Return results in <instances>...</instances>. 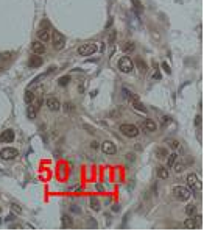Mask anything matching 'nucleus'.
<instances>
[{"mask_svg": "<svg viewBox=\"0 0 204 231\" xmlns=\"http://www.w3.org/2000/svg\"><path fill=\"white\" fill-rule=\"evenodd\" d=\"M63 227L64 228H72L73 227V220H72L70 216H64L63 217Z\"/></svg>", "mask_w": 204, "mask_h": 231, "instance_id": "412c9836", "label": "nucleus"}, {"mask_svg": "<svg viewBox=\"0 0 204 231\" xmlns=\"http://www.w3.org/2000/svg\"><path fill=\"white\" fill-rule=\"evenodd\" d=\"M38 38L41 42H48L50 41V30L48 28H39L38 30Z\"/></svg>", "mask_w": 204, "mask_h": 231, "instance_id": "4468645a", "label": "nucleus"}, {"mask_svg": "<svg viewBox=\"0 0 204 231\" xmlns=\"http://www.w3.org/2000/svg\"><path fill=\"white\" fill-rule=\"evenodd\" d=\"M173 167H175V172H176V173H181L182 170L185 169V166H184V164H182V162H178V161L175 162V166H173Z\"/></svg>", "mask_w": 204, "mask_h": 231, "instance_id": "cd10ccee", "label": "nucleus"}, {"mask_svg": "<svg viewBox=\"0 0 204 231\" xmlns=\"http://www.w3.org/2000/svg\"><path fill=\"white\" fill-rule=\"evenodd\" d=\"M162 69L165 70V74H168V75L171 74V69H170V66L167 64V63H162Z\"/></svg>", "mask_w": 204, "mask_h": 231, "instance_id": "2f4dec72", "label": "nucleus"}, {"mask_svg": "<svg viewBox=\"0 0 204 231\" xmlns=\"http://www.w3.org/2000/svg\"><path fill=\"white\" fill-rule=\"evenodd\" d=\"M144 128L148 133H154V131L157 130V125H156V122H154L153 119H146L145 122H144Z\"/></svg>", "mask_w": 204, "mask_h": 231, "instance_id": "dca6fc26", "label": "nucleus"}, {"mask_svg": "<svg viewBox=\"0 0 204 231\" xmlns=\"http://www.w3.org/2000/svg\"><path fill=\"white\" fill-rule=\"evenodd\" d=\"M17 156H19V151H17L16 148H13V147H7V148L0 150V158L5 159V161H11Z\"/></svg>", "mask_w": 204, "mask_h": 231, "instance_id": "20e7f679", "label": "nucleus"}, {"mask_svg": "<svg viewBox=\"0 0 204 231\" xmlns=\"http://www.w3.org/2000/svg\"><path fill=\"white\" fill-rule=\"evenodd\" d=\"M84 128L87 130V131L90 133V135H94V133H95V131H94V128H92V126H89V125H84Z\"/></svg>", "mask_w": 204, "mask_h": 231, "instance_id": "4c0bfd02", "label": "nucleus"}, {"mask_svg": "<svg viewBox=\"0 0 204 231\" xmlns=\"http://www.w3.org/2000/svg\"><path fill=\"white\" fill-rule=\"evenodd\" d=\"M184 227L185 228H193V220H192V219H187V220L184 222Z\"/></svg>", "mask_w": 204, "mask_h": 231, "instance_id": "7c9ffc66", "label": "nucleus"}, {"mask_svg": "<svg viewBox=\"0 0 204 231\" xmlns=\"http://www.w3.org/2000/svg\"><path fill=\"white\" fill-rule=\"evenodd\" d=\"M131 2H133V5H134V8L136 10H142V5H140V2H139V0H131Z\"/></svg>", "mask_w": 204, "mask_h": 231, "instance_id": "473e14b6", "label": "nucleus"}, {"mask_svg": "<svg viewBox=\"0 0 204 231\" xmlns=\"http://www.w3.org/2000/svg\"><path fill=\"white\" fill-rule=\"evenodd\" d=\"M36 116H38V106L33 105V103H28V106H27V117L30 120H34Z\"/></svg>", "mask_w": 204, "mask_h": 231, "instance_id": "2eb2a0df", "label": "nucleus"}, {"mask_svg": "<svg viewBox=\"0 0 204 231\" xmlns=\"http://www.w3.org/2000/svg\"><path fill=\"white\" fill-rule=\"evenodd\" d=\"M156 156L159 158V159H164V158L168 156V150H167L165 147H159V148H156Z\"/></svg>", "mask_w": 204, "mask_h": 231, "instance_id": "6ab92c4d", "label": "nucleus"}, {"mask_svg": "<svg viewBox=\"0 0 204 231\" xmlns=\"http://www.w3.org/2000/svg\"><path fill=\"white\" fill-rule=\"evenodd\" d=\"M11 220H16V216H14V214H9V216L7 217V222H11Z\"/></svg>", "mask_w": 204, "mask_h": 231, "instance_id": "58836bf2", "label": "nucleus"}, {"mask_svg": "<svg viewBox=\"0 0 204 231\" xmlns=\"http://www.w3.org/2000/svg\"><path fill=\"white\" fill-rule=\"evenodd\" d=\"M58 83H59V86H67V84L70 83V77H69V75H66V77H61L59 80H58Z\"/></svg>", "mask_w": 204, "mask_h": 231, "instance_id": "a878e982", "label": "nucleus"}, {"mask_svg": "<svg viewBox=\"0 0 204 231\" xmlns=\"http://www.w3.org/2000/svg\"><path fill=\"white\" fill-rule=\"evenodd\" d=\"M187 183H189V186L192 187V189H195V191H198L201 187L200 181H198V177H196L195 173H189L187 175Z\"/></svg>", "mask_w": 204, "mask_h": 231, "instance_id": "f8f14e48", "label": "nucleus"}, {"mask_svg": "<svg viewBox=\"0 0 204 231\" xmlns=\"http://www.w3.org/2000/svg\"><path fill=\"white\" fill-rule=\"evenodd\" d=\"M192 220H193V228H200L201 223H203V217L201 216H195Z\"/></svg>", "mask_w": 204, "mask_h": 231, "instance_id": "393cba45", "label": "nucleus"}, {"mask_svg": "<svg viewBox=\"0 0 204 231\" xmlns=\"http://www.w3.org/2000/svg\"><path fill=\"white\" fill-rule=\"evenodd\" d=\"M119 69L123 72V74H131L133 69H134V64L131 61L129 56H122L120 61H119Z\"/></svg>", "mask_w": 204, "mask_h": 231, "instance_id": "7ed1b4c3", "label": "nucleus"}, {"mask_svg": "<svg viewBox=\"0 0 204 231\" xmlns=\"http://www.w3.org/2000/svg\"><path fill=\"white\" fill-rule=\"evenodd\" d=\"M64 109H66L67 113H72V111H73V105H72V103H66V105H64Z\"/></svg>", "mask_w": 204, "mask_h": 231, "instance_id": "72a5a7b5", "label": "nucleus"}, {"mask_svg": "<svg viewBox=\"0 0 204 231\" xmlns=\"http://www.w3.org/2000/svg\"><path fill=\"white\" fill-rule=\"evenodd\" d=\"M122 48H123V52H125V53H131V52H134L136 45H134V42H126Z\"/></svg>", "mask_w": 204, "mask_h": 231, "instance_id": "b1692460", "label": "nucleus"}, {"mask_svg": "<svg viewBox=\"0 0 204 231\" xmlns=\"http://www.w3.org/2000/svg\"><path fill=\"white\" fill-rule=\"evenodd\" d=\"M72 211L73 212H79V208H78V206H72Z\"/></svg>", "mask_w": 204, "mask_h": 231, "instance_id": "a19ab883", "label": "nucleus"}, {"mask_svg": "<svg viewBox=\"0 0 204 231\" xmlns=\"http://www.w3.org/2000/svg\"><path fill=\"white\" fill-rule=\"evenodd\" d=\"M101 150H103V153H106V155H115V153H117L115 144L111 142V141H104V142L101 144Z\"/></svg>", "mask_w": 204, "mask_h": 231, "instance_id": "1a4fd4ad", "label": "nucleus"}, {"mask_svg": "<svg viewBox=\"0 0 204 231\" xmlns=\"http://www.w3.org/2000/svg\"><path fill=\"white\" fill-rule=\"evenodd\" d=\"M195 211H196V206H195V205H189V206H185V212H187V216H193V214H195Z\"/></svg>", "mask_w": 204, "mask_h": 231, "instance_id": "c85d7f7f", "label": "nucleus"}, {"mask_svg": "<svg viewBox=\"0 0 204 231\" xmlns=\"http://www.w3.org/2000/svg\"><path fill=\"white\" fill-rule=\"evenodd\" d=\"M168 145H170L171 148H178L179 147V142L178 141H168Z\"/></svg>", "mask_w": 204, "mask_h": 231, "instance_id": "f704fd0d", "label": "nucleus"}, {"mask_svg": "<svg viewBox=\"0 0 204 231\" xmlns=\"http://www.w3.org/2000/svg\"><path fill=\"white\" fill-rule=\"evenodd\" d=\"M136 64H137V67H139V70L142 72V74H145V72H146V69H148V66L144 63V59H139V58H137V61H136Z\"/></svg>", "mask_w": 204, "mask_h": 231, "instance_id": "5701e85b", "label": "nucleus"}, {"mask_svg": "<svg viewBox=\"0 0 204 231\" xmlns=\"http://www.w3.org/2000/svg\"><path fill=\"white\" fill-rule=\"evenodd\" d=\"M200 125H201V116L198 114L196 117H195V126H200Z\"/></svg>", "mask_w": 204, "mask_h": 231, "instance_id": "c9c22d12", "label": "nucleus"}, {"mask_svg": "<svg viewBox=\"0 0 204 231\" xmlns=\"http://www.w3.org/2000/svg\"><path fill=\"white\" fill-rule=\"evenodd\" d=\"M90 208L94 211H100V202L97 197H90Z\"/></svg>", "mask_w": 204, "mask_h": 231, "instance_id": "4be33fe9", "label": "nucleus"}, {"mask_svg": "<svg viewBox=\"0 0 204 231\" xmlns=\"http://www.w3.org/2000/svg\"><path fill=\"white\" fill-rule=\"evenodd\" d=\"M52 39H53V47H55V50H61V48L66 45V38H64V34L59 33V31H53Z\"/></svg>", "mask_w": 204, "mask_h": 231, "instance_id": "39448f33", "label": "nucleus"}, {"mask_svg": "<svg viewBox=\"0 0 204 231\" xmlns=\"http://www.w3.org/2000/svg\"><path fill=\"white\" fill-rule=\"evenodd\" d=\"M164 124H168V117H164V119H162V125H164Z\"/></svg>", "mask_w": 204, "mask_h": 231, "instance_id": "79ce46f5", "label": "nucleus"}, {"mask_svg": "<svg viewBox=\"0 0 204 231\" xmlns=\"http://www.w3.org/2000/svg\"><path fill=\"white\" fill-rule=\"evenodd\" d=\"M120 131H122V135L126 136V137L139 136V128L136 125H133V124H122L120 125Z\"/></svg>", "mask_w": 204, "mask_h": 231, "instance_id": "f03ea898", "label": "nucleus"}, {"mask_svg": "<svg viewBox=\"0 0 204 231\" xmlns=\"http://www.w3.org/2000/svg\"><path fill=\"white\" fill-rule=\"evenodd\" d=\"M156 175H157L159 180H167V178H168V169L164 167V166H159L156 169Z\"/></svg>", "mask_w": 204, "mask_h": 231, "instance_id": "f3484780", "label": "nucleus"}, {"mask_svg": "<svg viewBox=\"0 0 204 231\" xmlns=\"http://www.w3.org/2000/svg\"><path fill=\"white\" fill-rule=\"evenodd\" d=\"M16 137V133L14 130H5L2 131V135H0V144H8V142H13Z\"/></svg>", "mask_w": 204, "mask_h": 231, "instance_id": "6e6552de", "label": "nucleus"}, {"mask_svg": "<svg viewBox=\"0 0 204 231\" xmlns=\"http://www.w3.org/2000/svg\"><path fill=\"white\" fill-rule=\"evenodd\" d=\"M97 191H103V186L101 184H97Z\"/></svg>", "mask_w": 204, "mask_h": 231, "instance_id": "c03bdc74", "label": "nucleus"}, {"mask_svg": "<svg viewBox=\"0 0 204 231\" xmlns=\"http://www.w3.org/2000/svg\"><path fill=\"white\" fill-rule=\"evenodd\" d=\"M173 195H175L179 202H187L192 197V191L189 187H184V186H175L173 187Z\"/></svg>", "mask_w": 204, "mask_h": 231, "instance_id": "f257e3e1", "label": "nucleus"}, {"mask_svg": "<svg viewBox=\"0 0 204 231\" xmlns=\"http://www.w3.org/2000/svg\"><path fill=\"white\" fill-rule=\"evenodd\" d=\"M45 105L50 111H58V109L61 108V102L56 99V97H48V99L45 100Z\"/></svg>", "mask_w": 204, "mask_h": 231, "instance_id": "9d476101", "label": "nucleus"}, {"mask_svg": "<svg viewBox=\"0 0 204 231\" xmlns=\"http://www.w3.org/2000/svg\"><path fill=\"white\" fill-rule=\"evenodd\" d=\"M114 39H115V31H112V33H111V36H109V44H112V42H114Z\"/></svg>", "mask_w": 204, "mask_h": 231, "instance_id": "e433bc0d", "label": "nucleus"}, {"mask_svg": "<svg viewBox=\"0 0 204 231\" xmlns=\"http://www.w3.org/2000/svg\"><path fill=\"white\" fill-rule=\"evenodd\" d=\"M33 100H34V92L27 91V92H25V102H27V105H28V103H33Z\"/></svg>", "mask_w": 204, "mask_h": 231, "instance_id": "bb28decb", "label": "nucleus"}, {"mask_svg": "<svg viewBox=\"0 0 204 231\" xmlns=\"http://www.w3.org/2000/svg\"><path fill=\"white\" fill-rule=\"evenodd\" d=\"M178 161V153H171L167 156V167H173L175 162Z\"/></svg>", "mask_w": 204, "mask_h": 231, "instance_id": "aec40b11", "label": "nucleus"}, {"mask_svg": "<svg viewBox=\"0 0 204 231\" xmlns=\"http://www.w3.org/2000/svg\"><path fill=\"white\" fill-rule=\"evenodd\" d=\"M92 148H98V142H92Z\"/></svg>", "mask_w": 204, "mask_h": 231, "instance_id": "37998d69", "label": "nucleus"}, {"mask_svg": "<svg viewBox=\"0 0 204 231\" xmlns=\"http://www.w3.org/2000/svg\"><path fill=\"white\" fill-rule=\"evenodd\" d=\"M128 99H129V102H131V105H133V108L136 109V111H140V113H146V108L142 105V102L137 99L136 95H133L131 92H129V95H128Z\"/></svg>", "mask_w": 204, "mask_h": 231, "instance_id": "0eeeda50", "label": "nucleus"}, {"mask_svg": "<svg viewBox=\"0 0 204 231\" xmlns=\"http://www.w3.org/2000/svg\"><path fill=\"white\" fill-rule=\"evenodd\" d=\"M31 50L34 55H42V53H45V45L41 41H34L31 44Z\"/></svg>", "mask_w": 204, "mask_h": 231, "instance_id": "ddd939ff", "label": "nucleus"}, {"mask_svg": "<svg viewBox=\"0 0 204 231\" xmlns=\"http://www.w3.org/2000/svg\"><path fill=\"white\" fill-rule=\"evenodd\" d=\"M0 212H2V208H0Z\"/></svg>", "mask_w": 204, "mask_h": 231, "instance_id": "a18cd8bd", "label": "nucleus"}, {"mask_svg": "<svg viewBox=\"0 0 204 231\" xmlns=\"http://www.w3.org/2000/svg\"><path fill=\"white\" fill-rule=\"evenodd\" d=\"M13 56H14L13 52H3V53H0V64L11 61V59H13Z\"/></svg>", "mask_w": 204, "mask_h": 231, "instance_id": "a211bd4d", "label": "nucleus"}, {"mask_svg": "<svg viewBox=\"0 0 204 231\" xmlns=\"http://www.w3.org/2000/svg\"><path fill=\"white\" fill-rule=\"evenodd\" d=\"M11 209H13V212H16V214H20L22 212V208H19V205H11Z\"/></svg>", "mask_w": 204, "mask_h": 231, "instance_id": "c756f323", "label": "nucleus"}, {"mask_svg": "<svg viewBox=\"0 0 204 231\" xmlns=\"http://www.w3.org/2000/svg\"><path fill=\"white\" fill-rule=\"evenodd\" d=\"M153 78H154V80H159V78H160V74H159V72H156V74L153 75Z\"/></svg>", "mask_w": 204, "mask_h": 231, "instance_id": "ea45409f", "label": "nucleus"}, {"mask_svg": "<svg viewBox=\"0 0 204 231\" xmlns=\"http://www.w3.org/2000/svg\"><path fill=\"white\" fill-rule=\"evenodd\" d=\"M97 52V45L95 44H83L78 47V53L81 55V56H90V55H94Z\"/></svg>", "mask_w": 204, "mask_h": 231, "instance_id": "423d86ee", "label": "nucleus"}, {"mask_svg": "<svg viewBox=\"0 0 204 231\" xmlns=\"http://www.w3.org/2000/svg\"><path fill=\"white\" fill-rule=\"evenodd\" d=\"M42 58L39 56V55H33V56H30L28 59V67H31V69H38L42 66Z\"/></svg>", "mask_w": 204, "mask_h": 231, "instance_id": "9b49d317", "label": "nucleus"}]
</instances>
